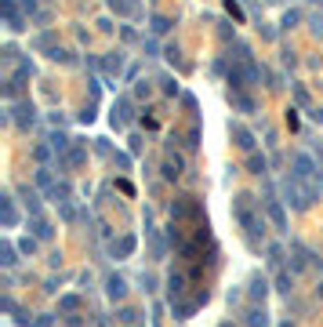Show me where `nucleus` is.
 Masks as SVG:
<instances>
[{
    "instance_id": "22",
    "label": "nucleus",
    "mask_w": 323,
    "mask_h": 327,
    "mask_svg": "<svg viewBox=\"0 0 323 327\" xmlns=\"http://www.w3.org/2000/svg\"><path fill=\"white\" fill-rule=\"evenodd\" d=\"M312 116H316V120H323V109H319V113H312Z\"/></svg>"
},
{
    "instance_id": "13",
    "label": "nucleus",
    "mask_w": 323,
    "mask_h": 327,
    "mask_svg": "<svg viewBox=\"0 0 323 327\" xmlns=\"http://www.w3.org/2000/svg\"><path fill=\"white\" fill-rule=\"evenodd\" d=\"M22 193H26V208H29L33 215H40V200H36V193H33V189H22Z\"/></svg>"
},
{
    "instance_id": "16",
    "label": "nucleus",
    "mask_w": 323,
    "mask_h": 327,
    "mask_svg": "<svg viewBox=\"0 0 323 327\" xmlns=\"http://www.w3.org/2000/svg\"><path fill=\"white\" fill-rule=\"evenodd\" d=\"M58 305H62L66 313H73V309H80V298H76V295H66V298H62Z\"/></svg>"
},
{
    "instance_id": "20",
    "label": "nucleus",
    "mask_w": 323,
    "mask_h": 327,
    "mask_svg": "<svg viewBox=\"0 0 323 327\" xmlns=\"http://www.w3.org/2000/svg\"><path fill=\"white\" fill-rule=\"evenodd\" d=\"M279 258H284V251H279V248H269V262L279 265Z\"/></svg>"
},
{
    "instance_id": "4",
    "label": "nucleus",
    "mask_w": 323,
    "mask_h": 327,
    "mask_svg": "<svg viewBox=\"0 0 323 327\" xmlns=\"http://www.w3.org/2000/svg\"><path fill=\"white\" fill-rule=\"evenodd\" d=\"M232 138H236V146H240V149H247V153L254 149V138H251V131H247V128L232 124Z\"/></svg>"
},
{
    "instance_id": "21",
    "label": "nucleus",
    "mask_w": 323,
    "mask_h": 327,
    "mask_svg": "<svg viewBox=\"0 0 323 327\" xmlns=\"http://www.w3.org/2000/svg\"><path fill=\"white\" fill-rule=\"evenodd\" d=\"M51 146H55V149H66V146H69V138H66V135H55V138H51Z\"/></svg>"
},
{
    "instance_id": "14",
    "label": "nucleus",
    "mask_w": 323,
    "mask_h": 327,
    "mask_svg": "<svg viewBox=\"0 0 323 327\" xmlns=\"http://www.w3.org/2000/svg\"><path fill=\"white\" fill-rule=\"evenodd\" d=\"M51 233H55V229H51L44 218H36V236H40V240H51Z\"/></svg>"
},
{
    "instance_id": "11",
    "label": "nucleus",
    "mask_w": 323,
    "mask_h": 327,
    "mask_svg": "<svg viewBox=\"0 0 323 327\" xmlns=\"http://www.w3.org/2000/svg\"><path fill=\"white\" fill-rule=\"evenodd\" d=\"M0 203H4V226H15V222H18V215H15V203H11V196H4Z\"/></svg>"
},
{
    "instance_id": "5",
    "label": "nucleus",
    "mask_w": 323,
    "mask_h": 327,
    "mask_svg": "<svg viewBox=\"0 0 323 327\" xmlns=\"http://www.w3.org/2000/svg\"><path fill=\"white\" fill-rule=\"evenodd\" d=\"M84 160H88V153H84V142H73V146H69V168H80Z\"/></svg>"
},
{
    "instance_id": "15",
    "label": "nucleus",
    "mask_w": 323,
    "mask_h": 327,
    "mask_svg": "<svg viewBox=\"0 0 323 327\" xmlns=\"http://www.w3.org/2000/svg\"><path fill=\"white\" fill-rule=\"evenodd\" d=\"M247 168H251V175H265V160H262V156H251Z\"/></svg>"
},
{
    "instance_id": "17",
    "label": "nucleus",
    "mask_w": 323,
    "mask_h": 327,
    "mask_svg": "<svg viewBox=\"0 0 323 327\" xmlns=\"http://www.w3.org/2000/svg\"><path fill=\"white\" fill-rule=\"evenodd\" d=\"M18 251H22V255H33V251H36V240H33V236L18 240Z\"/></svg>"
},
{
    "instance_id": "19",
    "label": "nucleus",
    "mask_w": 323,
    "mask_h": 327,
    "mask_svg": "<svg viewBox=\"0 0 323 327\" xmlns=\"http://www.w3.org/2000/svg\"><path fill=\"white\" fill-rule=\"evenodd\" d=\"M276 283H279V291L287 295V291H291V273H279V280H276Z\"/></svg>"
},
{
    "instance_id": "1",
    "label": "nucleus",
    "mask_w": 323,
    "mask_h": 327,
    "mask_svg": "<svg viewBox=\"0 0 323 327\" xmlns=\"http://www.w3.org/2000/svg\"><path fill=\"white\" fill-rule=\"evenodd\" d=\"M265 208H269V218L276 222V229H279V233H287V218H284V208H279V203H276L272 196L265 200Z\"/></svg>"
},
{
    "instance_id": "6",
    "label": "nucleus",
    "mask_w": 323,
    "mask_h": 327,
    "mask_svg": "<svg viewBox=\"0 0 323 327\" xmlns=\"http://www.w3.org/2000/svg\"><path fill=\"white\" fill-rule=\"evenodd\" d=\"M247 327H269V313L254 305V309L247 313Z\"/></svg>"
},
{
    "instance_id": "10",
    "label": "nucleus",
    "mask_w": 323,
    "mask_h": 327,
    "mask_svg": "<svg viewBox=\"0 0 323 327\" xmlns=\"http://www.w3.org/2000/svg\"><path fill=\"white\" fill-rule=\"evenodd\" d=\"M135 251V236H120V243H113V255H131Z\"/></svg>"
},
{
    "instance_id": "8",
    "label": "nucleus",
    "mask_w": 323,
    "mask_h": 327,
    "mask_svg": "<svg viewBox=\"0 0 323 327\" xmlns=\"http://www.w3.org/2000/svg\"><path fill=\"white\" fill-rule=\"evenodd\" d=\"M265 291H269V280H265V276H254V280H251V298H254V302H262V298H265Z\"/></svg>"
},
{
    "instance_id": "9",
    "label": "nucleus",
    "mask_w": 323,
    "mask_h": 327,
    "mask_svg": "<svg viewBox=\"0 0 323 327\" xmlns=\"http://www.w3.org/2000/svg\"><path fill=\"white\" fill-rule=\"evenodd\" d=\"M182 175V160L178 156H167V163H164V178H178Z\"/></svg>"
},
{
    "instance_id": "3",
    "label": "nucleus",
    "mask_w": 323,
    "mask_h": 327,
    "mask_svg": "<svg viewBox=\"0 0 323 327\" xmlns=\"http://www.w3.org/2000/svg\"><path fill=\"white\" fill-rule=\"evenodd\" d=\"M312 171H316V168H312V160H309L305 153H298V156H294V178L302 182V178H309Z\"/></svg>"
},
{
    "instance_id": "7",
    "label": "nucleus",
    "mask_w": 323,
    "mask_h": 327,
    "mask_svg": "<svg viewBox=\"0 0 323 327\" xmlns=\"http://www.w3.org/2000/svg\"><path fill=\"white\" fill-rule=\"evenodd\" d=\"M167 288H171V302H175V298L185 291V276H182V273H171V276H167Z\"/></svg>"
},
{
    "instance_id": "18",
    "label": "nucleus",
    "mask_w": 323,
    "mask_h": 327,
    "mask_svg": "<svg viewBox=\"0 0 323 327\" xmlns=\"http://www.w3.org/2000/svg\"><path fill=\"white\" fill-rule=\"evenodd\" d=\"M0 255H4V265H8V269L18 262V258H15V248H11V243H4V251H0Z\"/></svg>"
},
{
    "instance_id": "12",
    "label": "nucleus",
    "mask_w": 323,
    "mask_h": 327,
    "mask_svg": "<svg viewBox=\"0 0 323 327\" xmlns=\"http://www.w3.org/2000/svg\"><path fill=\"white\" fill-rule=\"evenodd\" d=\"M232 106L244 113H254V98H247V95H232Z\"/></svg>"
},
{
    "instance_id": "2",
    "label": "nucleus",
    "mask_w": 323,
    "mask_h": 327,
    "mask_svg": "<svg viewBox=\"0 0 323 327\" xmlns=\"http://www.w3.org/2000/svg\"><path fill=\"white\" fill-rule=\"evenodd\" d=\"M105 295H109V298H124V295H127L124 276H109V280H105Z\"/></svg>"
}]
</instances>
